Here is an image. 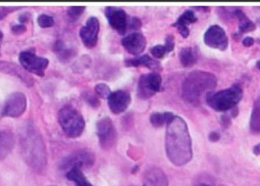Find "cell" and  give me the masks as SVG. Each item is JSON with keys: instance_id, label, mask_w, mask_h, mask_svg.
I'll return each instance as SVG.
<instances>
[{"instance_id": "6da1fadb", "label": "cell", "mask_w": 260, "mask_h": 186, "mask_svg": "<svg viewBox=\"0 0 260 186\" xmlns=\"http://www.w3.org/2000/svg\"><path fill=\"white\" fill-rule=\"evenodd\" d=\"M165 149L176 167H183L192 160V140L186 121L179 116H174L167 125Z\"/></svg>"}, {"instance_id": "7a4b0ae2", "label": "cell", "mask_w": 260, "mask_h": 186, "mask_svg": "<svg viewBox=\"0 0 260 186\" xmlns=\"http://www.w3.org/2000/svg\"><path fill=\"white\" fill-rule=\"evenodd\" d=\"M217 85V78L214 74L203 71L189 73L182 86L183 98L187 103L199 105L203 96L211 92Z\"/></svg>"}, {"instance_id": "3957f363", "label": "cell", "mask_w": 260, "mask_h": 186, "mask_svg": "<svg viewBox=\"0 0 260 186\" xmlns=\"http://www.w3.org/2000/svg\"><path fill=\"white\" fill-rule=\"evenodd\" d=\"M21 149L27 164L34 170L42 171L47 165V152L42 137L32 126L22 135Z\"/></svg>"}, {"instance_id": "277c9868", "label": "cell", "mask_w": 260, "mask_h": 186, "mask_svg": "<svg viewBox=\"0 0 260 186\" xmlns=\"http://www.w3.org/2000/svg\"><path fill=\"white\" fill-rule=\"evenodd\" d=\"M242 89L235 85L219 92H209L206 97V102L215 111L223 112L235 108L242 99Z\"/></svg>"}, {"instance_id": "5b68a950", "label": "cell", "mask_w": 260, "mask_h": 186, "mask_svg": "<svg viewBox=\"0 0 260 186\" xmlns=\"http://www.w3.org/2000/svg\"><path fill=\"white\" fill-rule=\"evenodd\" d=\"M58 120L62 130L70 138H78L83 133L85 122L82 114L72 106L61 108Z\"/></svg>"}, {"instance_id": "8992f818", "label": "cell", "mask_w": 260, "mask_h": 186, "mask_svg": "<svg viewBox=\"0 0 260 186\" xmlns=\"http://www.w3.org/2000/svg\"><path fill=\"white\" fill-rule=\"evenodd\" d=\"M97 134L102 149L109 150L115 146L117 140V131L109 117H104L98 122Z\"/></svg>"}, {"instance_id": "52a82bcc", "label": "cell", "mask_w": 260, "mask_h": 186, "mask_svg": "<svg viewBox=\"0 0 260 186\" xmlns=\"http://www.w3.org/2000/svg\"><path fill=\"white\" fill-rule=\"evenodd\" d=\"M162 78L158 74H144L139 79L138 84V96L142 100H147L160 92Z\"/></svg>"}, {"instance_id": "ba28073f", "label": "cell", "mask_w": 260, "mask_h": 186, "mask_svg": "<svg viewBox=\"0 0 260 186\" xmlns=\"http://www.w3.org/2000/svg\"><path fill=\"white\" fill-rule=\"evenodd\" d=\"M19 62L24 70L39 77L44 75L49 65L48 59L37 56L35 53L29 51L22 52L20 54Z\"/></svg>"}, {"instance_id": "9c48e42d", "label": "cell", "mask_w": 260, "mask_h": 186, "mask_svg": "<svg viewBox=\"0 0 260 186\" xmlns=\"http://www.w3.org/2000/svg\"><path fill=\"white\" fill-rule=\"evenodd\" d=\"M204 42L211 48L224 51L229 45V37L224 29L218 25H212L205 33Z\"/></svg>"}, {"instance_id": "30bf717a", "label": "cell", "mask_w": 260, "mask_h": 186, "mask_svg": "<svg viewBox=\"0 0 260 186\" xmlns=\"http://www.w3.org/2000/svg\"><path fill=\"white\" fill-rule=\"evenodd\" d=\"M100 31V23L95 17L88 18L85 25L81 28L79 36L85 47L88 49L94 48L99 40Z\"/></svg>"}, {"instance_id": "8fae6325", "label": "cell", "mask_w": 260, "mask_h": 186, "mask_svg": "<svg viewBox=\"0 0 260 186\" xmlns=\"http://www.w3.org/2000/svg\"><path fill=\"white\" fill-rule=\"evenodd\" d=\"M27 108V99L21 92L10 95L3 109V115L9 117H19L22 115Z\"/></svg>"}, {"instance_id": "7c38bea8", "label": "cell", "mask_w": 260, "mask_h": 186, "mask_svg": "<svg viewBox=\"0 0 260 186\" xmlns=\"http://www.w3.org/2000/svg\"><path fill=\"white\" fill-rule=\"evenodd\" d=\"M95 158L94 154L89 151L82 150L73 154L64 161L62 168L69 170L73 167L83 169L91 167L94 164Z\"/></svg>"}, {"instance_id": "4fadbf2b", "label": "cell", "mask_w": 260, "mask_h": 186, "mask_svg": "<svg viewBox=\"0 0 260 186\" xmlns=\"http://www.w3.org/2000/svg\"><path fill=\"white\" fill-rule=\"evenodd\" d=\"M105 16L111 27L120 34H125L128 27V19L124 10L120 8L107 7Z\"/></svg>"}, {"instance_id": "5bb4252c", "label": "cell", "mask_w": 260, "mask_h": 186, "mask_svg": "<svg viewBox=\"0 0 260 186\" xmlns=\"http://www.w3.org/2000/svg\"><path fill=\"white\" fill-rule=\"evenodd\" d=\"M108 105L111 112L120 114L124 112L131 103V96L124 90H117L111 92L108 98Z\"/></svg>"}, {"instance_id": "9a60e30c", "label": "cell", "mask_w": 260, "mask_h": 186, "mask_svg": "<svg viewBox=\"0 0 260 186\" xmlns=\"http://www.w3.org/2000/svg\"><path fill=\"white\" fill-rule=\"evenodd\" d=\"M122 45L126 51L135 56H139L143 53L146 47L147 41L145 36L140 33H130L125 36L121 41Z\"/></svg>"}, {"instance_id": "2e32d148", "label": "cell", "mask_w": 260, "mask_h": 186, "mask_svg": "<svg viewBox=\"0 0 260 186\" xmlns=\"http://www.w3.org/2000/svg\"><path fill=\"white\" fill-rule=\"evenodd\" d=\"M168 176L159 167H151L144 173L142 186H168Z\"/></svg>"}, {"instance_id": "e0dca14e", "label": "cell", "mask_w": 260, "mask_h": 186, "mask_svg": "<svg viewBox=\"0 0 260 186\" xmlns=\"http://www.w3.org/2000/svg\"><path fill=\"white\" fill-rule=\"evenodd\" d=\"M197 20L198 19L194 12L191 10H187L179 17L178 19L172 24V26L177 29L183 38H187L189 35V24L197 22Z\"/></svg>"}, {"instance_id": "ac0fdd59", "label": "cell", "mask_w": 260, "mask_h": 186, "mask_svg": "<svg viewBox=\"0 0 260 186\" xmlns=\"http://www.w3.org/2000/svg\"><path fill=\"white\" fill-rule=\"evenodd\" d=\"M0 71L18 77L27 86H31L34 84L32 77L27 75L24 71L21 69V68L17 66L15 64L6 62H0Z\"/></svg>"}, {"instance_id": "d6986e66", "label": "cell", "mask_w": 260, "mask_h": 186, "mask_svg": "<svg viewBox=\"0 0 260 186\" xmlns=\"http://www.w3.org/2000/svg\"><path fill=\"white\" fill-rule=\"evenodd\" d=\"M126 65L128 67H134L137 68L139 66L147 67L151 70L160 69V65L158 62L150 57L148 55L139 56L135 59H128L126 61Z\"/></svg>"}, {"instance_id": "ffe728a7", "label": "cell", "mask_w": 260, "mask_h": 186, "mask_svg": "<svg viewBox=\"0 0 260 186\" xmlns=\"http://www.w3.org/2000/svg\"><path fill=\"white\" fill-rule=\"evenodd\" d=\"M14 147V138L10 132L0 130V160L5 159Z\"/></svg>"}, {"instance_id": "44dd1931", "label": "cell", "mask_w": 260, "mask_h": 186, "mask_svg": "<svg viewBox=\"0 0 260 186\" xmlns=\"http://www.w3.org/2000/svg\"><path fill=\"white\" fill-rule=\"evenodd\" d=\"M66 176L69 180L74 182L75 186H93L84 174L82 169L78 167H73L67 170Z\"/></svg>"}, {"instance_id": "7402d4cb", "label": "cell", "mask_w": 260, "mask_h": 186, "mask_svg": "<svg viewBox=\"0 0 260 186\" xmlns=\"http://www.w3.org/2000/svg\"><path fill=\"white\" fill-rule=\"evenodd\" d=\"M234 15L237 17L239 21V33L244 34V33H249L253 31L256 29V25L240 9H236L234 12Z\"/></svg>"}, {"instance_id": "603a6c76", "label": "cell", "mask_w": 260, "mask_h": 186, "mask_svg": "<svg viewBox=\"0 0 260 186\" xmlns=\"http://www.w3.org/2000/svg\"><path fill=\"white\" fill-rule=\"evenodd\" d=\"M174 117V114L171 112H154L150 116V122L154 127H161L164 125H168Z\"/></svg>"}, {"instance_id": "cb8c5ba5", "label": "cell", "mask_w": 260, "mask_h": 186, "mask_svg": "<svg viewBox=\"0 0 260 186\" xmlns=\"http://www.w3.org/2000/svg\"><path fill=\"white\" fill-rule=\"evenodd\" d=\"M180 60L185 68H190L197 62V56L190 47L182 49L180 53Z\"/></svg>"}, {"instance_id": "d4e9b609", "label": "cell", "mask_w": 260, "mask_h": 186, "mask_svg": "<svg viewBox=\"0 0 260 186\" xmlns=\"http://www.w3.org/2000/svg\"><path fill=\"white\" fill-rule=\"evenodd\" d=\"M250 123L252 131L260 132V97L256 99L253 105Z\"/></svg>"}, {"instance_id": "484cf974", "label": "cell", "mask_w": 260, "mask_h": 186, "mask_svg": "<svg viewBox=\"0 0 260 186\" xmlns=\"http://www.w3.org/2000/svg\"><path fill=\"white\" fill-rule=\"evenodd\" d=\"M55 51L57 53L58 56L62 60H67L73 56V51L66 46L65 44L62 41H59L55 44Z\"/></svg>"}, {"instance_id": "4316f807", "label": "cell", "mask_w": 260, "mask_h": 186, "mask_svg": "<svg viewBox=\"0 0 260 186\" xmlns=\"http://www.w3.org/2000/svg\"><path fill=\"white\" fill-rule=\"evenodd\" d=\"M85 10V6H73L68 9L67 15H68L70 21H76L80 18Z\"/></svg>"}, {"instance_id": "83f0119b", "label": "cell", "mask_w": 260, "mask_h": 186, "mask_svg": "<svg viewBox=\"0 0 260 186\" xmlns=\"http://www.w3.org/2000/svg\"><path fill=\"white\" fill-rule=\"evenodd\" d=\"M38 23L40 27H42V28H48V27H53L55 22L53 17L43 14V15L38 17Z\"/></svg>"}, {"instance_id": "f1b7e54d", "label": "cell", "mask_w": 260, "mask_h": 186, "mask_svg": "<svg viewBox=\"0 0 260 186\" xmlns=\"http://www.w3.org/2000/svg\"><path fill=\"white\" fill-rule=\"evenodd\" d=\"M94 90L102 99H108L111 94L109 86L105 84V83H99V84L96 85Z\"/></svg>"}, {"instance_id": "f546056e", "label": "cell", "mask_w": 260, "mask_h": 186, "mask_svg": "<svg viewBox=\"0 0 260 186\" xmlns=\"http://www.w3.org/2000/svg\"><path fill=\"white\" fill-rule=\"evenodd\" d=\"M151 53L154 59H161L168 54V52L165 45H157L151 49Z\"/></svg>"}, {"instance_id": "4dcf8cb0", "label": "cell", "mask_w": 260, "mask_h": 186, "mask_svg": "<svg viewBox=\"0 0 260 186\" xmlns=\"http://www.w3.org/2000/svg\"><path fill=\"white\" fill-rule=\"evenodd\" d=\"M165 48H166L168 53H171L174 50L175 46V42H174V37L172 35H168L165 39Z\"/></svg>"}, {"instance_id": "1f68e13d", "label": "cell", "mask_w": 260, "mask_h": 186, "mask_svg": "<svg viewBox=\"0 0 260 186\" xmlns=\"http://www.w3.org/2000/svg\"><path fill=\"white\" fill-rule=\"evenodd\" d=\"M129 27L133 30H139L142 26V23H141L140 20L137 18H132L129 21Z\"/></svg>"}, {"instance_id": "d6a6232c", "label": "cell", "mask_w": 260, "mask_h": 186, "mask_svg": "<svg viewBox=\"0 0 260 186\" xmlns=\"http://www.w3.org/2000/svg\"><path fill=\"white\" fill-rule=\"evenodd\" d=\"M25 26L24 25H15L12 27V33L16 35H20L21 33H24L26 31Z\"/></svg>"}, {"instance_id": "836d02e7", "label": "cell", "mask_w": 260, "mask_h": 186, "mask_svg": "<svg viewBox=\"0 0 260 186\" xmlns=\"http://www.w3.org/2000/svg\"><path fill=\"white\" fill-rule=\"evenodd\" d=\"M255 40L252 37H246L244 38L243 40V45L246 47L252 46L254 44Z\"/></svg>"}, {"instance_id": "e575fe53", "label": "cell", "mask_w": 260, "mask_h": 186, "mask_svg": "<svg viewBox=\"0 0 260 186\" xmlns=\"http://www.w3.org/2000/svg\"><path fill=\"white\" fill-rule=\"evenodd\" d=\"M209 138L211 142H213V143L218 142V140H220V134L218 133L217 132H211V133L209 134Z\"/></svg>"}, {"instance_id": "d590c367", "label": "cell", "mask_w": 260, "mask_h": 186, "mask_svg": "<svg viewBox=\"0 0 260 186\" xmlns=\"http://www.w3.org/2000/svg\"><path fill=\"white\" fill-rule=\"evenodd\" d=\"M253 152H254L255 155H260V144L255 146Z\"/></svg>"}, {"instance_id": "8d00e7d4", "label": "cell", "mask_w": 260, "mask_h": 186, "mask_svg": "<svg viewBox=\"0 0 260 186\" xmlns=\"http://www.w3.org/2000/svg\"><path fill=\"white\" fill-rule=\"evenodd\" d=\"M256 66H257V68H259L260 71V60L257 62V64H256Z\"/></svg>"}, {"instance_id": "74e56055", "label": "cell", "mask_w": 260, "mask_h": 186, "mask_svg": "<svg viewBox=\"0 0 260 186\" xmlns=\"http://www.w3.org/2000/svg\"><path fill=\"white\" fill-rule=\"evenodd\" d=\"M200 186H211V185H208V184H206V183H202V184H200Z\"/></svg>"}, {"instance_id": "f35d334b", "label": "cell", "mask_w": 260, "mask_h": 186, "mask_svg": "<svg viewBox=\"0 0 260 186\" xmlns=\"http://www.w3.org/2000/svg\"><path fill=\"white\" fill-rule=\"evenodd\" d=\"M2 37H3V35H2L1 32H0V42H1Z\"/></svg>"}]
</instances>
